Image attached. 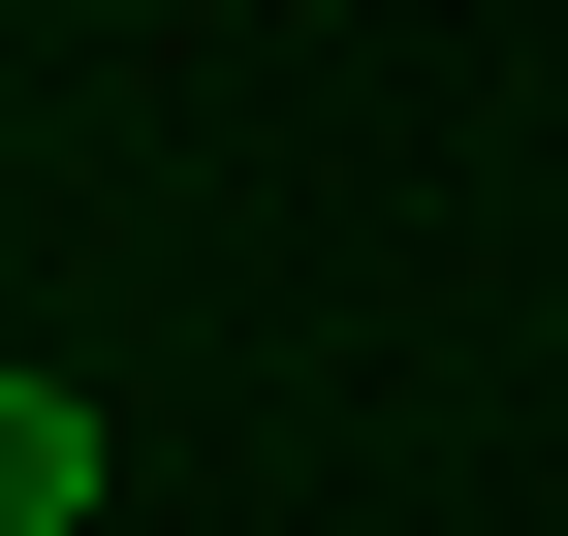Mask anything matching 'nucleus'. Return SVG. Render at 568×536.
<instances>
[{"label":"nucleus","mask_w":568,"mask_h":536,"mask_svg":"<svg viewBox=\"0 0 568 536\" xmlns=\"http://www.w3.org/2000/svg\"><path fill=\"white\" fill-rule=\"evenodd\" d=\"M95 505V379H0V536H63Z\"/></svg>","instance_id":"obj_1"}]
</instances>
